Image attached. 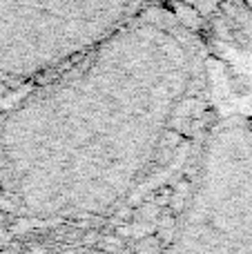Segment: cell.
<instances>
[{
    "mask_svg": "<svg viewBox=\"0 0 252 254\" xmlns=\"http://www.w3.org/2000/svg\"><path fill=\"white\" fill-rule=\"evenodd\" d=\"M208 98L196 31L154 2L4 114L0 181L34 216L107 214L203 119Z\"/></svg>",
    "mask_w": 252,
    "mask_h": 254,
    "instance_id": "6da1fadb",
    "label": "cell"
},
{
    "mask_svg": "<svg viewBox=\"0 0 252 254\" xmlns=\"http://www.w3.org/2000/svg\"><path fill=\"white\" fill-rule=\"evenodd\" d=\"M156 0H0V76L40 83L123 29Z\"/></svg>",
    "mask_w": 252,
    "mask_h": 254,
    "instance_id": "7a4b0ae2",
    "label": "cell"
},
{
    "mask_svg": "<svg viewBox=\"0 0 252 254\" xmlns=\"http://www.w3.org/2000/svg\"><path fill=\"white\" fill-rule=\"evenodd\" d=\"M174 254H252V131L244 119L210 125Z\"/></svg>",
    "mask_w": 252,
    "mask_h": 254,
    "instance_id": "3957f363",
    "label": "cell"
},
{
    "mask_svg": "<svg viewBox=\"0 0 252 254\" xmlns=\"http://www.w3.org/2000/svg\"><path fill=\"white\" fill-rule=\"evenodd\" d=\"M156 2L161 4H181L183 9H190V11H199V13H208L210 9L214 7V4L219 2V0H156Z\"/></svg>",
    "mask_w": 252,
    "mask_h": 254,
    "instance_id": "277c9868",
    "label": "cell"
}]
</instances>
